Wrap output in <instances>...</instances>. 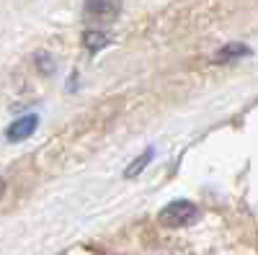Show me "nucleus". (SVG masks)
Instances as JSON below:
<instances>
[{"mask_svg":"<svg viewBox=\"0 0 258 255\" xmlns=\"http://www.w3.org/2000/svg\"><path fill=\"white\" fill-rule=\"evenodd\" d=\"M199 219V209L197 204L191 201H170L160 214H158V222L168 229H178V227H188Z\"/></svg>","mask_w":258,"mask_h":255,"instance_id":"nucleus-1","label":"nucleus"},{"mask_svg":"<svg viewBox=\"0 0 258 255\" xmlns=\"http://www.w3.org/2000/svg\"><path fill=\"white\" fill-rule=\"evenodd\" d=\"M121 13V0H85L83 18L93 24H111Z\"/></svg>","mask_w":258,"mask_h":255,"instance_id":"nucleus-2","label":"nucleus"},{"mask_svg":"<svg viewBox=\"0 0 258 255\" xmlns=\"http://www.w3.org/2000/svg\"><path fill=\"white\" fill-rule=\"evenodd\" d=\"M36 124H39V119H36L34 114L13 121V124L8 126V132H6V139H8V142H24V139H29V137L34 134V129H36Z\"/></svg>","mask_w":258,"mask_h":255,"instance_id":"nucleus-3","label":"nucleus"},{"mask_svg":"<svg viewBox=\"0 0 258 255\" xmlns=\"http://www.w3.org/2000/svg\"><path fill=\"white\" fill-rule=\"evenodd\" d=\"M248 54H250V47H245V44H227V47H222L217 54H214V62H222V65H227V62L240 59V57H248Z\"/></svg>","mask_w":258,"mask_h":255,"instance_id":"nucleus-4","label":"nucleus"},{"mask_svg":"<svg viewBox=\"0 0 258 255\" xmlns=\"http://www.w3.org/2000/svg\"><path fill=\"white\" fill-rule=\"evenodd\" d=\"M83 44H85V49L98 52V49H103L106 44H109V36H106L103 31H85L83 34Z\"/></svg>","mask_w":258,"mask_h":255,"instance_id":"nucleus-5","label":"nucleus"},{"mask_svg":"<svg viewBox=\"0 0 258 255\" xmlns=\"http://www.w3.org/2000/svg\"><path fill=\"white\" fill-rule=\"evenodd\" d=\"M153 155H155V152H153V147H147V150H145V155H142V157H137L132 165H129L124 176H126V178H135V176L140 173V170H145V165H147L150 160H153Z\"/></svg>","mask_w":258,"mask_h":255,"instance_id":"nucleus-6","label":"nucleus"}]
</instances>
